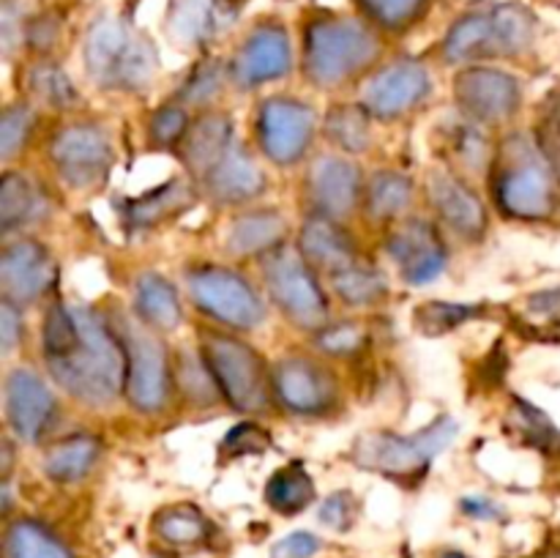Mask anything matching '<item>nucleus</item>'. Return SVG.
<instances>
[{
  "mask_svg": "<svg viewBox=\"0 0 560 558\" xmlns=\"http://www.w3.org/2000/svg\"><path fill=\"white\" fill-rule=\"evenodd\" d=\"M355 518V501L348 490H339L328 496L320 507V523L334 531H348Z\"/></svg>",
  "mask_w": 560,
  "mask_h": 558,
  "instance_id": "nucleus-47",
  "label": "nucleus"
},
{
  "mask_svg": "<svg viewBox=\"0 0 560 558\" xmlns=\"http://www.w3.org/2000/svg\"><path fill=\"white\" fill-rule=\"evenodd\" d=\"M22 337V317L20 312H16V304L14 301L3 299V304H0V353L9 356L11 350L16 348V342H20Z\"/></svg>",
  "mask_w": 560,
  "mask_h": 558,
  "instance_id": "nucleus-49",
  "label": "nucleus"
},
{
  "mask_svg": "<svg viewBox=\"0 0 560 558\" xmlns=\"http://www.w3.org/2000/svg\"><path fill=\"white\" fill-rule=\"evenodd\" d=\"M246 3H249V0H219V5H222V9H228L230 14H238Z\"/></svg>",
  "mask_w": 560,
  "mask_h": 558,
  "instance_id": "nucleus-52",
  "label": "nucleus"
},
{
  "mask_svg": "<svg viewBox=\"0 0 560 558\" xmlns=\"http://www.w3.org/2000/svg\"><path fill=\"white\" fill-rule=\"evenodd\" d=\"M271 381L279 403L293 414H323L331 408L337 397L334 377L320 364L301 356L279 361Z\"/></svg>",
  "mask_w": 560,
  "mask_h": 558,
  "instance_id": "nucleus-18",
  "label": "nucleus"
},
{
  "mask_svg": "<svg viewBox=\"0 0 560 558\" xmlns=\"http://www.w3.org/2000/svg\"><path fill=\"white\" fill-rule=\"evenodd\" d=\"M202 186L219 202L238 206V202L255 200L266 189V175L260 173V167L249 156V151L244 146H238V142H233L230 151L217 162V167L202 178Z\"/></svg>",
  "mask_w": 560,
  "mask_h": 558,
  "instance_id": "nucleus-22",
  "label": "nucleus"
},
{
  "mask_svg": "<svg viewBox=\"0 0 560 558\" xmlns=\"http://www.w3.org/2000/svg\"><path fill=\"white\" fill-rule=\"evenodd\" d=\"M430 91L432 80L427 66L419 63V60L402 58L383 66L377 74L370 77L364 93H361V102H364V109L370 115L392 120L419 107L430 96Z\"/></svg>",
  "mask_w": 560,
  "mask_h": 558,
  "instance_id": "nucleus-14",
  "label": "nucleus"
},
{
  "mask_svg": "<svg viewBox=\"0 0 560 558\" xmlns=\"http://www.w3.org/2000/svg\"><path fill=\"white\" fill-rule=\"evenodd\" d=\"M219 88H222V66L208 60V63H200L195 71H191L184 91H180V98L189 104L211 102V98L219 93Z\"/></svg>",
  "mask_w": 560,
  "mask_h": 558,
  "instance_id": "nucleus-44",
  "label": "nucleus"
},
{
  "mask_svg": "<svg viewBox=\"0 0 560 558\" xmlns=\"http://www.w3.org/2000/svg\"><path fill=\"white\" fill-rule=\"evenodd\" d=\"M413 200V184L394 170H381L372 175L366 189V211L372 219H392L402 213Z\"/></svg>",
  "mask_w": 560,
  "mask_h": 558,
  "instance_id": "nucleus-33",
  "label": "nucleus"
},
{
  "mask_svg": "<svg viewBox=\"0 0 560 558\" xmlns=\"http://www.w3.org/2000/svg\"><path fill=\"white\" fill-rule=\"evenodd\" d=\"M517 416H520V421H523V430L528 432V438L534 443H541V446L550 449L552 443L560 441L558 430L550 425V419H547L539 408H534V405L517 399Z\"/></svg>",
  "mask_w": 560,
  "mask_h": 558,
  "instance_id": "nucleus-45",
  "label": "nucleus"
},
{
  "mask_svg": "<svg viewBox=\"0 0 560 558\" xmlns=\"http://www.w3.org/2000/svg\"><path fill=\"white\" fill-rule=\"evenodd\" d=\"M38 211V195L20 173H5L0 181V228L11 230L31 222Z\"/></svg>",
  "mask_w": 560,
  "mask_h": 558,
  "instance_id": "nucleus-35",
  "label": "nucleus"
},
{
  "mask_svg": "<svg viewBox=\"0 0 560 558\" xmlns=\"http://www.w3.org/2000/svg\"><path fill=\"white\" fill-rule=\"evenodd\" d=\"M301 249L304 257L315 266L328 268V271H342L353 266V244L348 233L337 224V219L326 213H312L301 228Z\"/></svg>",
  "mask_w": 560,
  "mask_h": 558,
  "instance_id": "nucleus-25",
  "label": "nucleus"
},
{
  "mask_svg": "<svg viewBox=\"0 0 560 558\" xmlns=\"http://www.w3.org/2000/svg\"><path fill=\"white\" fill-rule=\"evenodd\" d=\"M266 501L279 514H299L315 501V481L301 465H284L268 479Z\"/></svg>",
  "mask_w": 560,
  "mask_h": 558,
  "instance_id": "nucleus-31",
  "label": "nucleus"
},
{
  "mask_svg": "<svg viewBox=\"0 0 560 558\" xmlns=\"http://www.w3.org/2000/svg\"><path fill=\"white\" fill-rule=\"evenodd\" d=\"M315 135V113L295 98H268L257 115V137L266 156L277 164H295Z\"/></svg>",
  "mask_w": 560,
  "mask_h": 558,
  "instance_id": "nucleus-13",
  "label": "nucleus"
},
{
  "mask_svg": "<svg viewBox=\"0 0 560 558\" xmlns=\"http://www.w3.org/2000/svg\"><path fill=\"white\" fill-rule=\"evenodd\" d=\"M459 425L452 416H441L424 430L413 435H394V432H366L353 449V460L361 468L377 470L388 479L399 476H419L443 449L452 446Z\"/></svg>",
  "mask_w": 560,
  "mask_h": 558,
  "instance_id": "nucleus-6",
  "label": "nucleus"
},
{
  "mask_svg": "<svg viewBox=\"0 0 560 558\" xmlns=\"http://www.w3.org/2000/svg\"><path fill=\"white\" fill-rule=\"evenodd\" d=\"M98 460V443L93 435H71L63 441L55 443L52 449L44 457V470H47L49 479L63 481H80L91 474V468Z\"/></svg>",
  "mask_w": 560,
  "mask_h": 558,
  "instance_id": "nucleus-28",
  "label": "nucleus"
},
{
  "mask_svg": "<svg viewBox=\"0 0 560 558\" xmlns=\"http://www.w3.org/2000/svg\"><path fill=\"white\" fill-rule=\"evenodd\" d=\"M31 129L33 113L27 104H14V107L5 109L3 118H0V156H3V162H9V159L20 153Z\"/></svg>",
  "mask_w": 560,
  "mask_h": 558,
  "instance_id": "nucleus-41",
  "label": "nucleus"
},
{
  "mask_svg": "<svg viewBox=\"0 0 560 558\" xmlns=\"http://www.w3.org/2000/svg\"><path fill=\"white\" fill-rule=\"evenodd\" d=\"M3 558H74L69 547L36 520H16L5 528Z\"/></svg>",
  "mask_w": 560,
  "mask_h": 558,
  "instance_id": "nucleus-29",
  "label": "nucleus"
},
{
  "mask_svg": "<svg viewBox=\"0 0 560 558\" xmlns=\"http://www.w3.org/2000/svg\"><path fill=\"white\" fill-rule=\"evenodd\" d=\"M366 115L370 113H366L364 107H355V104H337L326 118V135L331 137L342 151H366L372 140L370 118H366Z\"/></svg>",
  "mask_w": 560,
  "mask_h": 558,
  "instance_id": "nucleus-34",
  "label": "nucleus"
},
{
  "mask_svg": "<svg viewBox=\"0 0 560 558\" xmlns=\"http://www.w3.org/2000/svg\"><path fill=\"white\" fill-rule=\"evenodd\" d=\"M189 293L195 304L213 321L233 328H255L266 317L260 295L241 274L219 266H200L189 274Z\"/></svg>",
  "mask_w": 560,
  "mask_h": 558,
  "instance_id": "nucleus-10",
  "label": "nucleus"
},
{
  "mask_svg": "<svg viewBox=\"0 0 560 558\" xmlns=\"http://www.w3.org/2000/svg\"><path fill=\"white\" fill-rule=\"evenodd\" d=\"M443 558H463V556H459V553H446V556H443Z\"/></svg>",
  "mask_w": 560,
  "mask_h": 558,
  "instance_id": "nucleus-53",
  "label": "nucleus"
},
{
  "mask_svg": "<svg viewBox=\"0 0 560 558\" xmlns=\"http://www.w3.org/2000/svg\"><path fill=\"white\" fill-rule=\"evenodd\" d=\"M42 350L55 383L80 403L104 408L126 392L124 342L91 306H49Z\"/></svg>",
  "mask_w": 560,
  "mask_h": 558,
  "instance_id": "nucleus-1",
  "label": "nucleus"
},
{
  "mask_svg": "<svg viewBox=\"0 0 560 558\" xmlns=\"http://www.w3.org/2000/svg\"><path fill=\"white\" fill-rule=\"evenodd\" d=\"M454 98L474 124H501L520 107V82L509 71L468 66L454 80Z\"/></svg>",
  "mask_w": 560,
  "mask_h": 558,
  "instance_id": "nucleus-12",
  "label": "nucleus"
},
{
  "mask_svg": "<svg viewBox=\"0 0 560 558\" xmlns=\"http://www.w3.org/2000/svg\"><path fill=\"white\" fill-rule=\"evenodd\" d=\"M479 312H481V306H474V304L427 301V304H421L419 310L413 312V326L419 328V332L435 337V334H446V332H452V328L463 326V323H468L470 317H476Z\"/></svg>",
  "mask_w": 560,
  "mask_h": 558,
  "instance_id": "nucleus-39",
  "label": "nucleus"
},
{
  "mask_svg": "<svg viewBox=\"0 0 560 558\" xmlns=\"http://www.w3.org/2000/svg\"><path fill=\"white\" fill-rule=\"evenodd\" d=\"M233 142V124H230L228 115L206 113L189 126L186 137L180 140L178 151L184 164L189 167V173L202 181L217 167V162L230 151Z\"/></svg>",
  "mask_w": 560,
  "mask_h": 558,
  "instance_id": "nucleus-23",
  "label": "nucleus"
},
{
  "mask_svg": "<svg viewBox=\"0 0 560 558\" xmlns=\"http://www.w3.org/2000/svg\"><path fill=\"white\" fill-rule=\"evenodd\" d=\"M310 191L317 213L331 219L348 217L361 195L359 167L342 156H320L312 164Z\"/></svg>",
  "mask_w": 560,
  "mask_h": 558,
  "instance_id": "nucleus-21",
  "label": "nucleus"
},
{
  "mask_svg": "<svg viewBox=\"0 0 560 558\" xmlns=\"http://www.w3.org/2000/svg\"><path fill=\"white\" fill-rule=\"evenodd\" d=\"M386 252L410 284L432 282L446 268V249L435 228L424 219H405L402 224H397L388 235Z\"/></svg>",
  "mask_w": 560,
  "mask_h": 558,
  "instance_id": "nucleus-16",
  "label": "nucleus"
},
{
  "mask_svg": "<svg viewBox=\"0 0 560 558\" xmlns=\"http://www.w3.org/2000/svg\"><path fill=\"white\" fill-rule=\"evenodd\" d=\"M186 131H189V120H186L184 107H178V104L162 107L151 118V140L162 148L180 146Z\"/></svg>",
  "mask_w": 560,
  "mask_h": 558,
  "instance_id": "nucleus-43",
  "label": "nucleus"
},
{
  "mask_svg": "<svg viewBox=\"0 0 560 558\" xmlns=\"http://www.w3.org/2000/svg\"><path fill=\"white\" fill-rule=\"evenodd\" d=\"M536 38L534 11L520 3H495L459 16L443 38L446 63H470L479 58H512Z\"/></svg>",
  "mask_w": 560,
  "mask_h": 558,
  "instance_id": "nucleus-4",
  "label": "nucleus"
},
{
  "mask_svg": "<svg viewBox=\"0 0 560 558\" xmlns=\"http://www.w3.org/2000/svg\"><path fill=\"white\" fill-rule=\"evenodd\" d=\"M153 534L173 547H191L208 539L211 525H208L206 514L200 509L189 507V503H178V507L162 509L153 518Z\"/></svg>",
  "mask_w": 560,
  "mask_h": 558,
  "instance_id": "nucleus-32",
  "label": "nucleus"
},
{
  "mask_svg": "<svg viewBox=\"0 0 560 558\" xmlns=\"http://www.w3.org/2000/svg\"><path fill=\"white\" fill-rule=\"evenodd\" d=\"M361 14L383 31H405L427 11L430 0H355Z\"/></svg>",
  "mask_w": 560,
  "mask_h": 558,
  "instance_id": "nucleus-38",
  "label": "nucleus"
},
{
  "mask_svg": "<svg viewBox=\"0 0 560 558\" xmlns=\"http://www.w3.org/2000/svg\"><path fill=\"white\" fill-rule=\"evenodd\" d=\"M430 200L443 222L463 239H479L487 228L485 202L476 197L470 186H465L457 175L448 170H432L430 173Z\"/></svg>",
  "mask_w": 560,
  "mask_h": 558,
  "instance_id": "nucleus-20",
  "label": "nucleus"
},
{
  "mask_svg": "<svg viewBox=\"0 0 560 558\" xmlns=\"http://www.w3.org/2000/svg\"><path fill=\"white\" fill-rule=\"evenodd\" d=\"M85 71L109 91H140L153 80L159 55L151 38L124 16L104 14L85 33Z\"/></svg>",
  "mask_w": 560,
  "mask_h": 558,
  "instance_id": "nucleus-3",
  "label": "nucleus"
},
{
  "mask_svg": "<svg viewBox=\"0 0 560 558\" xmlns=\"http://www.w3.org/2000/svg\"><path fill=\"white\" fill-rule=\"evenodd\" d=\"M52 260L38 241L20 239L0 255V284L3 295L14 304H33L47 293L52 282Z\"/></svg>",
  "mask_w": 560,
  "mask_h": 558,
  "instance_id": "nucleus-19",
  "label": "nucleus"
},
{
  "mask_svg": "<svg viewBox=\"0 0 560 558\" xmlns=\"http://www.w3.org/2000/svg\"><path fill=\"white\" fill-rule=\"evenodd\" d=\"M27 88H31V93L38 102L55 109L71 107L77 98L69 74L58 63H52V60H42V63H36L27 71Z\"/></svg>",
  "mask_w": 560,
  "mask_h": 558,
  "instance_id": "nucleus-37",
  "label": "nucleus"
},
{
  "mask_svg": "<svg viewBox=\"0 0 560 558\" xmlns=\"http://www.w3.org/2000/svg\"><path fill=\"white\" fill-rule=\"evenodd\" d=\"M381 38L359 16L320 14L304 27V74L317 88H337L372 66Z\"/></svg>",
  "mask_w": 560,
  "mask_h": 558,
  "instance_id": "nucleus-2",
  "label": "nucleus"
},
{
  "mask_svg": "<svg viewBox=\"0 0 560 558\" xmlns=\"http://www.w3.org/2000/svg\"><path fill=\"white\" fill-rule=\"evenodd\" d=\"M202 359L235 410L257 414L268 405V375L266 364L252 345L222 332H202Z\"/></svg>",
  "mask_w": 560,
  "mask_h": 558,
  "instance_id": "nucleus-7",
  "label": "nucleus"
},
{
  "mask_svg": "<svg viewBox=\"0 0 560 558\" xmlns=\"http://www.w3.org/2000/svg\"><path fill=\"white\" fill-rule=\"evenodd\" d=\"M320 550V539L310 531H293L273 545L271 558H312Z\"/></svg>",
  "mask_w": 560,
  "mask_h": 558,
  "instance_id": "nucleus-48",
  "label": "nucleus"
},
{
  "mask_svg": "<svg viewBox=\"0 0 560 558\" xmlns=\"http://www.w3.org/2000/svg\"><path fill=\"white\" fill-rule=\"evenodd\" d=\"M366 342V332L361 323L342 321L334 323V326H323L317 334V348L326 350L331 356H350L355 350H361V345Z\"/></svg>",
  "mask_w": 560,
  "mask_h": 558,
  "instance_id": "nucleus-42",
  "label": "nucleus"
},
{
  "mask_svg": "<svg viewBox=\"0 0 560 558\" xmlns=\"http://www.w3.org/2000/svg\"><path fill=\"white\" fill-rule=\"evenodd\" d=\"M541 153L550 162L552 173L560 178V109H552L541 126Z\"/></svg>",
  "mask_w": 560,
  "mask_h": 558,
  "instance_id": "nucleus-50",
  "label": "nucleus"
},
{
  "mask_svg": "<svg viewBox=\"0 0 560 558\" xmlns=\"http://www.w3.org/2000/svg\"><path fill=\"white\" fill-rule=\"evenodd\" d=\"M331 284L337 290L339 299L350 306H364V304H375L386 295L388 284L383 279L381 271H372V268L364 266H348L342 271L331 274Z\"/></svg>",
  "mask_w": 560,
  "mask_h": 558,
  "instance_id": "nucleus-36",
  "label": "nucleus"
},
{
  "mask_svg": "<svg viewBox=\"0 0 560 558\" xmlns=\"http://www.w3.org/2000/svg\"><path fill=\"white\" fill-rule=\"evenodd\" d=\"M288 222L277 211H249L233 219L228 230V246L233 255H268L282 246Z\"/></svg>",
  "mask_w": 560,
  "mask_h": 558,
  "instance_id": "nucleus-26",
  "label": "nucleus"
},
{
  "mask_svg": "<svg viewBox=\"0 0 560 558\" xmlns=\"http://www.w3.org/2000/svg\"><path fill=\"white\" fill-rule=\"evenodd\" d=\"M191 202V189L184 181H170V184L159 186V189L148 191V195L137 197L126 208V217L135 228H151V224L164 222L173 213H180L184 208H189Z\"/></svg>",
  "mask_w": 560,
  "mask_h": 558,
  "instance_id": "nucleus-30",
  "label": "nucleus"
},
{
  "mask_svg": "<svg viewBox=\"0 0 560 558\" xmlns=\"http://www.w3.org/2000/svg\"><path fill=\"white\" fill-rule=\"evenodd\" d=\"M235 14L219 5V0H170L167 31L186 47L208 44L219 31L230 25Z\"/></svg>",
  "mask_w": 560,
  "mask_h": 558,
  "instance_id": "nucleus-24",
  "label": "nucleus"
},
{
  "mask_svg": "<svg viewBox=\"0 0 560 558\" xmlns=\"http://www.w3.org/2000/svg\"><path fill=\"white\" fill-rule=\"evenodd\" d=\"M268 449L266 430L255 425H238L228 432L222 443V452L228 454H260Z\"/></svg>",
  "mask_w": 560,
  "mask_h": 558,
  "instance_id": "nucleus-46",
  "label": "nucleus"
},
{
  "mask_svg": "<svg viewBox=\"0 0 560 558\" xmlns=\"http://www.w3.org/2000/svg\"><path fill=\"white\" fill-rule=\"evenodd\" d=\"M498 208L517 219H545L556 211V173L528 137L514 135L501 146L495 164Z\"/></svg>",
  "mask_w": 560,
  "mask_h": 558,
  "instance_id": "nucleus-5",
  "label": "nucleus"
},
{
  "mask_svg": "<svg viewBox=\"0 0 560 558\" xmlns=\"http://www.w3.org/2000/svg\"><path fill=\"white\" fill-rule=\"evenodd\" d=\"M463 509L468 514H474V518H481V520L498 518V507L490 501V498H465Z\"/></svg>",
  "mask_w": 560,
  "mask_h": 558,
  "instance_id": "nucleus-51",
  "label": "nucleus"
},
{
  "mask_svg": "<svg viewBox=\"0 0 560 558\" xmlns=\"http://www.w3.org/2000/svg\"><path fill=\"white\" fill-rule=\"evenodd\" d=\"M266 284L279 310L304 328H320L328 317V301L304 257L288 246L266 255Z\"/></svg>",
  "mask_w": 560,
  "mask_h": 558,
  "instance_id": "nucleus-9",
  "label": "nucleus"
},
{
  "mask_svg": "<svg viewBox=\"0 0 560 558\" xmlns=\"http://www.w3.org/2000/svg\"><path fill=\"white\" fill-rule=\"evenodd\" d=\"M49 156L69 186H96L113 164V142L96 124H74L60 129L49 142Z\"/></svg>",
  "mask_w": 560,
  "mask_h": 558,
  "instance_id": "nucleus-11",
  "label": "nucleus"
},
{
  "mask_svg": "<svg viewBox=\"0 0 560 558\" xmlns=\"http://www.w3.org/2000/svg\"><path fill=\"white\" fill-rule=\"evenodd\" d=\"M118 337L126 350V397L142 414H156L170 397L167 350L142 323L120 321Z\"/></svg>",
  "mask_w": 560,
  "mask_h": 558,
  "instance_id": "nucleus-8",
  "label": "nucleus"
},
{
  "mask_svg": "<svg viewBox=\"0 0 560 558\" xmlns=\"http://www.w3.org/2000/svg\"><path fill=\"white\" fill-rule=\"evenodd\" d=\"M175 377H178V386L186 397H191L195 403H213L217 399V381H213L211 370H208L202 353H180L178 367H175Z\"/></svg>",
  "mask_w": 560,
  "mask_h": 558,
  "instance_id": "nucleus-40",
  "label": "nucleus"
},
{
  "mask_svg": "<svg viewBox=\"0 0 560 558\" xmlns=\"http://www.w3.org/2000/svg\"><path fill=\"white\" fill-rule=\"evenodd\" d=\"M293 66L288 31L277 22L257 25L246 36L233 60V80L238 88H257L284 77Z\"/></svg>",
  "mask_w": 560,
  "mask_h": 558,
  "instance_id": "nucleus-15",
  "label": "nucleus"
},
{
  "mask_svg": "<svg viewBox=\"0 0 560 558\" xmlns=\"http://www.w3.org/2000/svg\"><path fill=\"white\" fill-rule=\"evenodd\" d=\"M55 419V397L36 372L20 370L5 377V421L16 438L36 443Z\"/></svg>",
  "mask_w": 560,
  "mask_h": 558,
  "instance_id": "nucleus-17",
  "label": "nucleus"
},
{
  "mask_svg": "<svg viewBox=\"0 0 560 558\" xmlns=\"http://www.w3.org/2000/svg\"><path fill=\"white\" fill-rule=\"evenodd\" d=\"M135 306L145 326L170 332L180 323V301L173 284L159 274H142L135 284Z\"/></svg>",
  "mask_w": 560,
  "mask_h": 558,
  "instance_id": "nucleus-27",
  "label": "nucleus"
}]
</instances>
